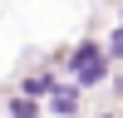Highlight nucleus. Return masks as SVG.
Masks as SVG:
<instances>
[{"label": "nucleus", "mask_w": 123, "mask_h": 118, "mask_svg": "<svg viewBox=\"0 0 123 118\" xmlns=\"http://www.w3.org/2000/svg\"><path fill=\"white\" fill-rule=\"evenodd\" d=\"M39 108H35V98H15V103H10V118H35Z\"/></svg>", "instance_id": "7ed1b4c3"}, {"label": "nucleus", "mask_w": 123, "mask_h": 118, "mask_svg": "<svg viewBox=\"0 0 123 118\" xmlns=\"http://www.w3.org/2000/svg\"><path fill=\"white\" fill-rule=\"evenodd\" d=\"M69 69H74V84H98V79L108 74V54L98 44H79L74 59H69Z\"/></svg>", "instance_id": "f257e3e1"}, {"label": "nucleus", "mask_w": 123, "mask_h": 118, "mask_svg": "<svg viewBox=\"0 0 123 118\" xmlns=\"http://www.w3.org/2000/svg\"><path fill=\"white\" fill-rule=\"evenodd\" d=\"M108 54H113V59H123V25H118V35L108 39Z\"/></svg>", "instance_id": "20e7f679"}, {"label": "nucleus", "mask_w": 123, "mask_h": 118, "mask_svg": "<svg viewBox=\"0 0 123 118\" xmlns=\"http://www.w3.org/2000/svg\"><path fill=\"white\" fill-rule=\"evenodd\" d=\"M49 108H54V113H74V108H79V88L74 84L54 88V94H49Z\"/></svg>", "instance_id": "f03ea898"}]
</instances>
